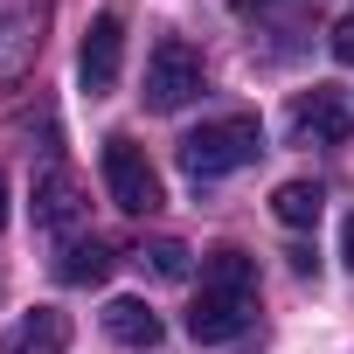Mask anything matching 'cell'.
I'll return each instance as SVG.
<instances>
[{"label": "cell", "mask_w": 354, "mask_h": 354, "mask_svg": "<svg viewBox=\"0 0 354 354\" xmlns=\"http://www.w3.org/2000/svg\"><path fill=\"white\" fill-rule=\"evenodd\" d=\"M35 49H42V35H35V15H0V84H15L28 63H35Z\"/></svg>", "instance_id": "10"}, {"label": "cell", "mask_w": 354, "mask_h": 354, "mask_svg": "<svg viewBox=\"0 0 354 354\" xmlns=\"http://www.w3.org/2000/svg\"><path fill=\"white\" fill-rule=\"evenodd\" d=\"M0 354H70V319L56 306H35L8 326V340H0Z\"/></svg>", "instance_id": "8"}, {"label": "cell", "mask_w": 354, "mask_h": 354, "mask_svg": "<svg viewBox=\"0 0 354 354\" xmlns=\"http://www.w3.org/2000/svg\"><path fill=\"white\" fill-rule=\"evenodd\" d=\"M28 209H35V230L63 236V230H77V223H84V181H77L70 167H56V160H49V167L35 174V202H28Z\"/></svg>", "instance_id": "6"}, {"label": "cell", "mask_w": 354, "mask_h": 354, "mask_svg": "<svg viewBox=\"0 0 354 354\" xmlns=\"http://www.w3.org/2000/svg\"><path fill=\"white\" fill-rule=\"evenodd\" d=\"M347 132H354V111H347L340 91H313V97L292 104V139H306V146H347Z\"/></svg>", "instance_id": "7"}, {"label": "cell", "mask_w": 354, "mask_h": 354, "mask_svg": "<svg viewBox=\"0 0 354 354\" xmlns=\"http://www.w3.org/2000/svg\"><path fill=\"white\" fill-rule=\"evenodd\" d=\"M250 326H257V292H243V285H202V299L188 306V333L202 347H223Z\"/></svg>", "instance_id": "4"}, {"label": "cell", "mask_w": 354, "mask_h": 354, "mask_svg": "<svg viewBox=\"0 0 354 354\" xmlns=\"http://www.w3.org/2000/svg\"><path fill=\"white\" fill-rule=\"evenodd\" d=\"M0 223H8V181H0Z\"/></svg>", "instance_id": "17"}, {"label": "cell", "mask_w": 354, "mask_h": 354, "mask_svg": "<svg viewBox=\"0 0 354 354\" xmlns=\"http://www.w3.org/2000/svg\"><path fill=\"white\" fill-rule=\"evenodd\" d=\"M139 271H153V278H167V285H181V278L195 271V250H188V243H174V236H160V243L139 250Z\"/></svg>", "instance_id": "13"}, {"label": "cell", "mask_w": 354, "mask_h": 354, "mask_svg": "<svg viewBox=\"0 0 354 354\" xmlns=\"http://www.w3.org/2000/svg\"><path fill=\"white\" fill-rule=\"evenodd\" d=\"M104 195L125 209V216H153L167 195H160V174H153V160L125 139V132H111L104 139Z\"/></svg>", "instance_id": "2"}, {"label": "cell", "mask_w": 354, "mask_h": 354, "mask_svg": "<svg viewBox=\"0 0 354 354\" xmlns=\"http://www.w3.org/2000/svg\"><path fill=\"white\" fill-rule=\"evenodd\" d=\"M104 333L118 347H160V313L146 299H111L104 306Z\"/></svg>", "instance_id": "9"}, {"label": "cell", "mask_w": 354, "mask_h": 354, "mask_svg": "<svg viewBox=\"0 0 354 354\" xmlns=\"http://www.w3.org/2000/svg\"><path fill=\"white\" fill-rule=\"evenodd\" d=\"M264 153V125L257 118H209V125H195L188 139H181V174L188 181H216V174H236V167H250Z\"/></svg>", "instance_id": "1"}, {"label": "cell", "mask_w": 354, "mask_h": 354, "mask_svg": "<svg viewBox=\"0 0 354 354\" xmlns=\"http://www.w3.org/2000/svg\"><path fill=\"white\" fill-rule=\"evenodd\" d=\"M202 285H243V292H257V264L243 250H209L202 257Z\"/></svg>", "instance_id": "14"}, {"label": "cell", "mask_w": 354, "mask_h": 354, "mask_svg": "<svg viewBox=\"0 0 354 354\" xmlns=\"http://www.w3.org/2000/svg\"><path fill=\"white\" fill-rule=\"evenodd\" d=\"M118 63H125V21H118V8H104V15L91 21L84 49H77V84H84L91 97H104V91L118 84Z\"/></svg>", "instance_id": "5"}, {"label": "cell", "mask_w": 354, "mask_h": 354, "mask_svg": "<svg viewBox=\"0 0 354 354\" xmlns=\"http://www.w3.org/2000/svg\"><path fill=\"white\" fill-rule=\"evenodd\" d=\"M333 63H354V15L333 21Z\"/></svg>", "instance_id": "15"}, {"label": "cell", "mask_w": 354, "mask_h": 354, "mask_svg": "<svg viewBox=\"0 0 354 354\" xmlns=\"http://www.w3.org/2000/svg\"><path fill=\"white\" fill-rule=\"evenodd\" d=\"M56 278H63V285H104V278H111V250H104L97 236H70L63 257H56Z\"/></svg>", "instance_id": "11"}, {"label": "cell", "mask_w": 354, "mask_h": 354, "mask_svg": "<svg viewBox=\"0 0 354 354\" xmlns=\"http://www.w3.org/2000/svg\"><path fill=\"white\" fill-rule=\"evenodd\" d=\"M188 97H202V56L181 35H160L146 56V104L153 111H181Z\"/></svg>", "instance_id": "3"}, {"label": "cell", "mask_w": 354, "mask_h": 354, "mask_svg": "<svg viewBox=\"0 0 354 354\" xmlns=\"http://www.w3.org/2000/svg\"><path fill=\"white\" fill-rule=\"evenodd\" d=\"M236 8H264V0H236Z\"/></svg>", "instance_id": "18"}, {"label": "cell", "mask_w": 354, "mask_h": 354, "mask_svg": "<svg viewBox=\"0 0 354 354\" xmlns=\"http://www.w3.org/2000/svg\"><path fill=\"white\" fill-rule=\"evenodd\" d=\"M319 209H326L319 181H285V188L271 195V216H278L285 230H313V223H319Z\"/></svg>", "instance_id": "12"}, {"label": "cell", "mask_w": 354, "mask_h": 354, "mask_svg": "<svg viewBox=\"0 0 354 354\" xmlns=\"http://www.w3.org/2000/svg\"><path fill=\"white\" fill-rule=\"evenodd\" d=\"M340 257H347V271H354V216H347V230H340Z\"/></svg>", "instance_id": "16"}]
</instances>
